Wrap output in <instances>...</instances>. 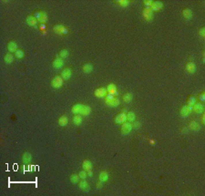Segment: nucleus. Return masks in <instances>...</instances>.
<instances>
[{
    "label": "nucleus",
    "mask_w": 205,
    "mask_h": 196,
    "mask_svg": "<svg viewBox=\"0 0 205 196\" xmlns=\"http://www.w3.org/2000/svg\"><path fill=\"white\" fill-rule=\"evenodd\" d=\"M131 127L132 129H134V130H138V129H140L141 127V122L138 120H134L131 123Z\"/></svg>",
    "instance_id": "obj_37"
},
{
    "label": "nucleus",
    "mask_w": 205,
    "mask_h": 196,
    "mask_svg": "<svg viewBox=\"0 0 205 196\" xmlns=\"http://www.w3.org/2000/svg\"><path fill=\"white\" fill-rule=\"evenodd\" d=\"M141 15L143 16L144 20L148 22V23H149V22H151L153 20V12L149 7H144L142 9Z\"/></svg>",
    "instance_id": "obj_6"
},
{
    "label": "nucleus",
    "mask_w": 205,
    "mask_h": 196,
    "mask_svg": "<svg viewBox=\"0 0 205 196\" xmlns=\"http://www.w3.org/2000/svg\"><path fill=\"white\" fill-rule=\"evenodd\" d=\"M188 131H189V128H188V127L182 126L180 129V132L182 133V134H186V133H188Z\"/></svg>",
    "instance_id": "obj_41"
},
{
    "label": "nucleus",
    "mask_w": 205,
    "mask_h": 196,
    "mask_svg": "<svg viewBox=\"0 0 205 196\" xmlns=\"http://www.w3.org/2000/svg\"><path fill=\"white\" fill-rule=\"evenodd\" d=\"M4 62L5 64H11V63H13V61H14V54L12 53H10V52H7V53H5L4 55Z\"/></svg>",
    "instance_id": "obj_26"
},
{
    "label": "nucleus",
    "mask_w": 205,
    "mask_h": 196,
    "mask_svg": "<svg viewBox=\"0 0 205 196\" xmlns=\"http://www.w3.org/2000/svg\"><path fill=\"white\" fill-rule=\"evenodd\" d=\"M132 99H133V95H132L130 92H125L122 94V96H121V100H122L124 103L131 102Z\"/></svg>",
    "instance_id": "obj_24"
},
{
    "label": "nucleus",
    "mask_w": 205,
    "mask_h": 196,
    "mask_svg": "<svg viewBox=\"0 0 205 196\" xmlns=\"http://www.w3.org/2000/svg\"><path fill=\"white\" fill-rule=\"evenodd\" d=\"M144 5H147V7H149V5H151V4L152 3V1H151V0H148V1H143Z\"/></svg>",
    "instance_id": "obj_47"
},
{
    "label": "nucleus",
    "mask_w": 205,
    "mask_h": 196,
    "mask_svg": "<svg viewBox=\"0 0 205 196\" xmlns=\"http://www.w3.org/2000/svg\"><path fill=\"white\" fill-rule=\"evenodd\" d=\"M205 114L204 113H202V116H201V123L202 125H205Z\"/></svg>",
    "instance_id": "obj_46"
},
{
    "label": "nucleus",
    "mask_w": 205,
    "mask_h": 196,
    "mask_svg": "<svg viewBox=\"0 0 205 196\" xmlns=\"http://www.w3.org/2000/svg\"><path fill=\"white\" fill-rule=\"evenodd\" d=\"M126 118H127V121L132 123L136 120V115L133 111H129V112H127L126 114Z\"/></svg>",
    "instance_id": "obj_30"
},
{
    "label": "nucleus",
    "mask_w": 205,
    "mask_h": 196,
    "mask_svg": "<svg viewBox=\"0 0 205 196\" xmlns=\"http://www.w3.org/2000/svg\"><path fill=\"white\" fill-rule=\"evenodd\" d=\"M131 123L129 121H124L123 123H121V125L119 127V132L122 134V135L126 136L131 131Z\"/></svg>",
    "instance_id": "obj_5"
},
{
    "label": "nucleus",
    "mask_w": 205,
    "mask_h": 196,
    "mask_svg": "<svg viewBox=\"0 0 205 196\" xmlns=\"http://www.w3.org/2000/svg\"><path fill=\"white\" fill-rule=\"evenodd\" d=\"M79 175H77V173H71V174L69 175V181L71 183H77V182L79 181Z\"/></svg>",
    "instance_id": "obj_32"
},
{
    "label": "nucleus",
    "mask_w": 205,
    "mask_h": 196,
    "mask_svg": "<svg viewBox=\"0 0 205 196\" xmlns=\"http://www.w3.org/2000/svg\"><path fill=\"white\" fill-rule=\"evenodd\" d=\"M51 65H52V67L54 69H61L62 67L64 66V60L61 58L57 57L56 59H53Z\"/></svg>",
    "instance_id": "obj_16"
},
{
    "label": "nucleus",
    "mask_w": 205,
    "mask_h": 196,
    "mask_svg": "<svg viewBox=\"0 0 205 196\" xmlns=\"http://www.w3.org/2000/svg\"><path fill=\"white\" fill-rule=\"evenodd\" d=\"M34 18L37 19V22H40V23L46 24V22L48 21V15L45 11H42L40 9H36L32 15Z\"/></svg>",
    "instance_id": "obj_2"
},
{
    "label": "nucleus",
    "mask_w": 205,
    "mask_h": 196,
    "mask_svg": "<svg viewBox=\"0 0 205 196\" xmlns=\"http://www.w3.org/2000/svg\"><path fill=\"white\" fill-rule=\"evenodd\" d=\"M181 16L186 21H189L192 18V11L191 9L188 8V7H184L181 9Z\"/></svg>",
    "instance_id": "obj_13"
},
{
    "label": "nucleus",
    "mask_w": 205,
    "mask_h": 196,
    "mask_svg": "<svg viewBox=\"0 0 205 196\" xmlns=\"http://www.w3.org/2000/svg\"><path fill=\"white\" fill-rule=\"evenodd\" d=\"M63 78L60 75L54 76L50 80V86L54 88H59L63 86Z\"/></svg>",
    "instance_id": "obj_4"
},
{
    "label": "nucleus",
    "mask_w": 205,
    "mask_h": 196,
    "mask_svg": "<svg viewBox=\"0 0 205 196\" xmlns=\"http://www.w3.org/2000/svg\"><path fill=\"white\" fill-rule=\"evenodd\" d=\"M32 161V154L29 152H25L22 153V161L24 163H29Z\"/></svg>",
    "instance_id": "obj_28"
},
{
    "label": "nucleus",
    "mask_w": 205,
    "mask_h": 196,
    "mask_svg": "<svg viewBox=\"0 0 205 196\" xmlns=\"http://www.w3.org/2000/svg\"><path fill=\"white\" fill-rule=\"evenodd\" d=\"M197 33H198V35L200 36V37H205V27H200V29H198Z\"/></svg>",
    "instance_id": "obj_39"
},
{
    "label": "nucleus",
    "mask_w": 205,
    "mask_h": 196,
    "mask_svg": "<svg viewBox=\"0 0 205 196\" xmlns=\"http://www.w3.org/2000/svg\"><path fill=\"white\" fill-rule=\"evenodd\" d=\"M162 7H163L162 2H160V1H152V3L151 4V5H149V8L153 12V11H158L160 9H162Z\"/></svg>",
    "instance_id": "obj_18"
},
{
    "label": "nucleus",
    "mask_w": 205,
    "mask_h": 196,
    "mask_svg": "<svg viewBox=\"0 0 205 196\" xmlns=\"http://www.w3.org/2000/svg\"><path fill=\"white\" fill-rule=\"evenodd\" d=\"M26 23L30 27H36L37 24V21L34 16L29 15V16H26Z\"/></svg>",
    "instance_id": "obj_23"
},
{
    "label": "nucleus",
    "mask_w": 205,
    "mask_h": 196,
    "mask_svg": "<svg viewBox=\"0 0 205 196\" xmlns=\"http://www.w3.org/2000/svg\"><path fill=\"white\" fill-rule=\"evenodd\" d=\"M69 118H68V116H66V115H61V116H59V117H58V125H59V126H61V127L67 126V125H68V123H69Z\"/></svg>",
    "instance_id": "obj_22"
},
{
    "label": "nucleus",
    "mask_w": 205,
    "mask_h": 196,
    "mask_svg": "<svg viewBox=\"0 0 205 196\" xmlns=\"http://www.w3.org/2000/svg\"><path fill=\"white\" fill-rule=\"evenodd\" d=\"M123 111H125V112H126L127 109H126V108H122V109H121V112H123Z\"/></svg>",
    "instance_id": "obj_48"
},
{
    "label": "nucleus",
    "mask_w": 205,
    "mask_h": 196,
    "mask_svg": "<svg viewBox=\"0 0 205 196\" xmlns=\"http://www.w3.org/2000/svg\"><path fill=\"white\" fill-rule=\"evenodd\" d=\"M191 111H193L196 115H201L203 113V105L200 102H195L191 106Z\"/></svg>",
    "instance_id": "obj_11"
},
{
    "label": "nucleus",
    "mask_w": 205,
    "mask_h": 196,
    "mask_svg": "<svg viewBox=\"0 0 205 196\" xmlns=\"http://www.w3.org/2000/svg\"><path fill=\"white\" fill-rule=\"evenodd\" d=\"M71 122H72V124L75 126H79L83 122L82 116L79 114H73V116L71 118Z\"/></svg>",
    "instance_id": "obj_17"
},
{
    "label": "nucleus",
    "mask_w": 205,
    "mask_h": 196,
    "mask_svg": "<svg viewBox=\"0 0 205 196\" xmlns=\"http://www.w3.org/2000/svg\"><path fill=\"white\" fill-rule=\"evenodd\" d=\"M107 89L106 88H104V87H98V88H96L95 89H94V96L98 98V99H104L105 96L107 95Z\"/></svg>",
    "instance_id": "obj_8"
},
{
    "label": "nucleus",
    "mask_w": 205,
    "mask_h": 196,
    "mask_svg": "<svg viewBox=\"0 0 205 196\" xmlns=\"http://www.w3.org/2000/svg\"><path fill=\"white\" fill-rule=\"evenodd\" d=\"M60 76L62 77L63 80H68L72 77V69L70 68H65L61 70V73H60Z\"/></svg>",
    "instance_id": "obj_15"
},
{
    "label": "nucleus",
    "mask_w": 205,
    "mask_h": 196,
    "mask_svg": "<svg viewBox=\"0 0 205 196\" xmlns=\"http://www.w3.org/2000/svg\"><path fill=\"white\" fill-rule=\"evenodd\" d=\"M68 33H69V29H68L66 27H63V29H62V32H61V35H67Z\"/></svg>",
    "instance_id": "obj_45"
},
{
    "label": "nucleus",
    "mask_w": 205,
    "mask_h": 196,
    "mask_svg": "<svg viewBox=\"0 0 205 196\" xmlns=\"http://www.w3.org/2000/svg\"><path fill=\"white\" fill-rule=\"evenodd\" d=\"M114 3L120 7H127L130 5V1H127V0H118V1H114Z\"/></svg>",
    "instance_id": "obj_34"
},
{
    "label": "nucleus",
    "mask_w": 205,
    "mask_h": 196,
    "mask_svg": "<svg viewBox=\"0 0 205 196\" xmlns=\"http://www.w3.org/2000/svg\"><path fill=\"white\" fill-rule=\"evenodd\" d=\"M77 187L79 190H81L82 192L88 193L90 191V185L85 179H79V181L77 182Z\"/></svg>",
    "instance_id": "obj_7"
},
{
    "label": "nucleus",
    "mask_w": 205,
    "mask_h": 196,
    "mask_svg": "<svg viewBox=\"0 0 205 196\" xmlns=\"http://www.w3.org/2000/svg\"><path fill=\"white\" fill-rule=\"evenodd\" d=\"M77 175H79V177L80 179H86V177H87V171L80 170L79 172H77Z\"/></svg>",
    "instance_id": "obj_38"
},
{
    "label": "nucleus",
    "mask_w": 205,
    "mask_h": 196,
    "mask_svg": "<svg viewBox=\"0 0 205 196\" xmlns=\"http://www.w3.org/2000/svg\"><path fill=\"white\" fill-rule=\"evenodd\" d=\"M38 29H39L40 31L47 30V26H46V24H44V23H40V25L38 26Z\"/></svg>",
    "instance_id": "obj_42"
},
{
    "label": "nucleus",
    "mask_w": 205,
    "mask_h": 196,
    "mask_svg": "<svg viewBox=\"0 0 205 196\" xmlns=\"http://www.w3.org/2000/svg\"><path fill=\"white\" fill-rule=\"evenodd\" d=\"M106 89H107V92L109 94H111V95H118V91H117V88H116V85L114 83H109L107 87H106Z\"/></svg>",
    "instance_id": "obj_20"
},
{
    "label": "nucleus",
    "mask_w": 205,
    "mask_h": 196,
    "mask_svg": "<svg viewBox=\"0 0 205 196\" xmlns=\"http://www.w3.org/2000/svg\"><path fill=\"white\" fill-rule=\"evenodd\" d=\"M63 25H60V24H57L53 27V32L55 34L57 35H61V32H62V29H63Z\"/></svg>",
    "instance_id": "obj_31"
},
{
    "label": "nucleus",
    "mask_w": 205,
    "mask_h": 196,
    "mask_svg": "<svg viewBox=\"0 0 205 196\" xmlns=\"http://www.w3.org/2000/svg\"><path fill=\"white\" fill-rule=\"evenodd\" d=\"M18 44H16L14 40H9L7 43V49L8 50V52L13 53L15 52L16 49H18Z\"/></svg>",
    "instance_id": "obj_19"
},
{
    "label": "nucleus",
    "mask_w": 205,
    "mask_h": 196,
    "mask_svg": "<svg viewBox=\"0 0 205 196\" xmlns=\"http://www.w3.org/2000/svg\"><path fill=\"white\" fill-rule=\"evenodd\" d=\"M83 107H84V104L82 103H74L71 106L70 110L73 114H80Z\"/></svg>",
    "instance_id": "obj_14"
},
{
    "label": "nucleus",
    "mask_w": 205,
    "mask_h": 196,
    "mask_svg": "<svg viewBox=\"0 0 205 196\" xmlns=\"http://www.w3.org/2000/svg\"><path fill=\"white\" fill-rule=\"evenodd\" d=\"M149 144L151 145V146H155V145L157 144V141L156 140H154V139H151V140H149Z\"/></svg>",
    "instance_id": "obj_44"
},
{
    "label": "nucleus",
    "mask_w": 205,
    "mask_h": 196,
    "mask_svg": "<svg viewBox=\"0 0 205 196\" xmlns=\"http://www.w3.org/2000/svg\"><path fill=\"white\" fill-rule=\"evenodd\" d=\"M82 168H83V170H85L87 171H91L92 170V168H93V163H92V161L90 160H88V159H86L82 161Z\"/></svg>",
    "instance_id": "obj_21"
},
{
    "label": "nucleus",
    "mask_w": 205,
    "mask_h": 196,
    "mask_svg": "<svg viewBox=\"0 0 205 196\" xmlns=\"http://www.w3.org/2000/svg\"><path fill=\"white\" fill-rule=\"evenodd\" d=\"M191 112V106H189L187 104L181 105L178 110L179 116L181 118H187L188 116H190Z\"/></svg>",
    "instance_id": "obj_3"
},
{
    "label": "nucleus",
    "mask_w": 205,
    "mask_h": 196,
    "mask_svg": "<svg viewBox=\"0 0 205 196\" xmlns=\"http://www.w3.org/2000/svg\"><path fill=\"white\" fill-rule=\"evenodd\" d=\"M104 102L108 106V107L115 108L119 104V99L117 97H115L114 95L107 93V95L104 98Z\"/></svg>",
    "instance_id": "obj_1"
},
{
    "label": "nucleus",
    "mask_w": 205,
    "mask_h": 196,
    "mask_svg": "<svg viewBox=\"0 0 205 196\" xmlns=\"http://www.w3.org/2000/svg\"><path fill=\"white\" fill-rule=\"evenodd\" d=\"M196 102V99L193 95H188L187 99H186V104L189 105V106H192Z\"/></svg>",
    "instance_id": "obj_33"
},
{
    "label": "nucleus",
    "mask_w": 205,
    "mask_h": 196,
    "mask_svg": "<svg viewBox=\"0 0 205 196\" xmlns=\"http://www.w3.org/2000/svg\"><path fill=\"white\" fill-rule=\"evenodd\" d=\"M93 69V65L90 62H85L82 65V71L84 73H90Z\"/></svg>",
    "instance_id": "obj_27"
},
{
    "label": "nucleus",
    "mask_w": 205,
    "mask_h": 196,
    "mask_svg": "<svg viewBox=\"0 0 205 196\" xmlns=\"http://www.w3.org/2000/svg\"><path fill=\"white\" fill-rule=\"evenodd\" d=\"M184 69L188 74H193L197 69V66L193 61H188L184 65Z\"/></svg>",
    "instance_id": "obj_9"
},
{
    "label": "nucleus",
    "mask_w": 205,
    "mask_h": 196,
    "mask_svg": "<svg viewBox=\"0 0 205 196\" xmlns=\"http://www.w3.org/2000/svg\"><path fill=\"white\" fill-rule=\"evenodd\" d=\"M188 128H189V130L196 132V131H199L201 130V124L199 122H197L196 120H190L188 122Z\"/></svg>",
    "instance_id": "obj_12"
},
{
    "label": "nucleus",
    "mask_w": 205,
    "mask_h": 196,
    "mask_svg": "<svg viewBox=\"0 0 205 196\" xmlns=\"http://www.w3.org/2000/svg\"><path fill=\"white\" fill-rule=\"evenodd\" d=\"M91 113V108L88 105H85L84 104V107H83L81 112L79 115H81L82 117H87Z\"/></svg>",
    "instance_id": "obj_29"
},
{
    "label": "nucleus",
    "mask_w": 205,
    "mask_h": 196,
    "mask_svg": "<svg viewBox=\"0 0 205 196\" xmlns=\"http://www.w3.org/2000/svg\"><path fill=\"white\" fill-rule=\"evenodd\" d=\"M98 180L105 182L109 180V172L106 170H101L98 172Z\"/></svg>",
    "instance_id": "obj_25"
},
{
    "label": "nucleus",
    "mask_w": 205,
    "mask_h": 196,
    "mask_svg": "<svg viewBox=\"0 0 205 196\" xmlns=\"http://www.w3.org/2000/svg\"><path fill=\"white\" fill-rule=\"evenodd\" d=\"M102 187H103V182H101L100 180H98L95 182V188L97 190H100L102 189Z\"/></svg>",
    "instance_id": "obj_40"
},
{
    "label": "nucleus",
    "mask_w": 205,
    "mask_h": 196,
    "mask_svg": "<svg viewBox=\"0 0 205 196\" xmlns=\"http://www.w3.org/2000/svg\"><path fill=\"white\" fill-rule=\"evenodd\" d=\"M113 120L116 124H121V123H123L124 121H127V118H126V114L125 112H120L116 114L113 118Z\"/></svg>",
    "instance_id": "obj_10"
},
{
    "label": "nucleus",
    "mask_w": 205,
    "mask_h": 196,
    "mask_svg": "<svg viewBox=\"0 0 205 196\" xmlns=\"http://www.w3.org/2000/svg\"><path fill=\"white\" fill-rule=\"evenodd\" d=\"M58 55H59V58H61L62 59H67V58L69 57V51H68L67 49L63 48V49H61V50L59 51Z\"/></svg>",
    "instance_id": "obj_36"
},
{
    "label": "nucleus",
    "mask_w": 205,
    "mask_h": 196,
    "mask_svg": "<svg viewBox=\"0 0 205 196\" xmlns=\"http://www.w3.org/2000/svg\"><path fill=\"white\" fill-rule=\"evenodd\" d=\"M198 97H199V99L202 100V101H204V99H205L204 91H202V92H201V93H199V94H198Z\"/></svg>",
    "instance_id": "obj_43"
},
{
    "label": "nucleus",
    "mask_w": 205,
    "mask_h": 196,
    "mask_svg": "<svg viewBox=\"0 0 205 196\" xmlns=\"http://www.w3.org/2000/svg\"><path fill=\"white\" fill-rule=\"evenodd\" d=\"M24 55H25V53L23 51V49H21V48H18L14 52V56L16 59H22L24 57Z\"/></svg>",
    "instance_id": "obj_35"
}]
</instances>
